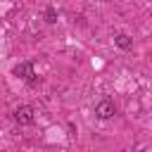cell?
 <instances>
[{
	"label": "cell",
	"mask_w": 152,
	"mask_h": 152,
	"mask_svg": "<svg viewBox=\"0 0 152 152\" xmlns=\"http://www.w3.org/2000/svg\"><path fill=\"white\" fill-rule=\"evenodd\" d=\"M114 114H116V104H114V100H109V97H102V100L95 104V116H97V119L107 121V119H112Z\"/></svg>",
	"instance_id": "3957f363"
},
{
	"label": "cell",
	"mask_w": 152,
	"mask_h": 152,
	"mask_svg": "<svg viewBox=\"0 0 152 152\" xmlns=\"http://www.w3.org/2000/svg\"><path fill=\"white\" fill-rule=\"evenodd\" d=\"M114 45L121 48V50H131V48H133V38H131L128 33H116V36H114Z\"/></svg>",
	"instance_id": "277c9868"
},
{
	"label": "cell",
	"mask_w": 152,
	"mask_h": 152,
	"mask_svg": "<svg viewBox=\"0 0 152 152\" xmlns=\"http://www.w3.org/2000/svg\"><path fill=\"white\" fill-rule=\"evenodd\" d=\"M45 21H48V24H55V21H57V10H55L52 5L45 7Z\"/></svg>",
	"instance_id": "5b68a950"
},
{
	"label": "cell",
	"mask_w": 152,
	"mask_h": 152,
	"mask_svg": "<svg viewBox=\"0 0 152 152\" xmlns=\"http://www.w3.org/2000/svg\"><path fill=\"white\" fill-rule=\"evenodd\" d=\"M12 76L26 81V83H36V74H33V64L31 62H19L12 66Z\"/></svg>",
	"instance_id": "7a4b0ae2"
},
{
	"label": "cell",
	"mask_w": 152,
	"mask_h": 152,
	"mask_svg": "<svg viewBox=\"0 0 152 152\" xmlns=\"http://www.w3.org/2000/svg\"><path fill=\"white\" fill-rule=\"evenodd\" d=\"M88 2H100V0H88Z\"/></svg>",
	"instance_id": "8992f818"
},
{
	"label": "cell",
	"mask_w": 152,
	"mask_h": 152,
	"mask_svg": "<svg viewBox=\"0 0 152 152\" xmlns=\"http://www.w3.org/2000/svg\"><path fill=\"white\" fill-rule=\"evenodd\" d=\"M14 121H17L19 126H31V124L36 121V109H33L31 104H19V107L14 109Z\"/></svg>",
	"instance_id": "6da1fadb"
}]
</instances>
